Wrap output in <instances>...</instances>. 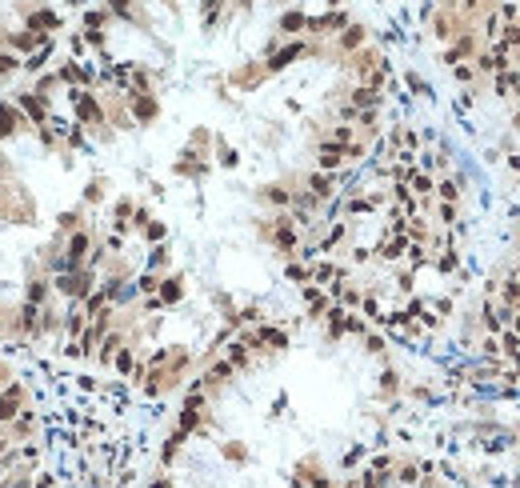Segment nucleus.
<instances>
[{
    "instance_id": "obj_1",
    "label": "nucleus",
    "mask_w": 520,
    "mask_h": 488,
    "mask_svg": "<svg viewBox=\"0 0 520 488\" xmlns=\"http://www.w3.org/2000/svg\"><path fill=\"white\" fill-rule=\"evenodd\" d=\"M20 104H24V112H28L32 120H44V100H40V96H24Z\"/></svg>"
},
{
    "instance_id": "obj_2",
    "label": "nucleus",
    "mask_w": 520,
    "mask_h": 488,
    "mask_svg": "<svg viewBox=\"0 0 520 488\" xmlns=\"http://www.w3.org/2000/svg\"><path fill=\"white\" fill-rule=\"evenodd\" d=\"M8 416H16V392H8L0 400V420H8Z\"/></svg>"
},
{
    "instance_id": "obj_3",
    "label": "nucleus",
    "mask_w": 520,
    "mask_h": 488,
    "mask_svg": "<svg viewBox=\"0 0 520 488\" xmlns=\"http://www.w3.org/2000/svg\"><path fill=\"white\" fill-rule=\"evenodd\" d=\"M36 488H56V480H52V476H40V480H36Z\"/></svg>"
}]
</instances>
